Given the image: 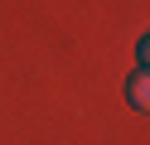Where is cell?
<instances>
[{
	"label": "cell",
	"mask_w": 150,
	"mask_h": 145,
	"mask_svg": "<svg viewBox=\"0 0 150 145\" xmlns=\"http://www.w3.org/2000/svg\"><path fill=\"white\" fill-rule=\"evenodd\" d=\"M126 102L136 106V111H145V106H150V77H145V73H131V82H126Z\"/></svg>",
	"instance_id": "cell-1"
}]
</instances>
